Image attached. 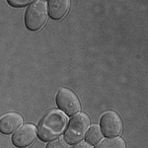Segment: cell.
Wrapping results in <instances>:
<instances>
[{
    "label": "cell",
    "mask_w": 148,
    "mask_h": 148,
    "mask_svg": "<svg viewBox=\"0 0 148 148\" xmlns=\"http://www.w3.org/2000/svg\"><path fill=\"white\" fill-rule=\"evenodd\" d=\"M67 118L61 111L51 110L45 114L38 126V136L42 141L52 140L63 132Z\"/></svg>",
    "instance_id": "6da1fadb"
},
{
    "label": "cell",
    "mask_w": 148,
    "mask_h": 148,
    "mask_svg": "<svg viewBox=\"0 0 148 148\" xmlns=\"http://www.w3.org/2000/svg\"><path fill=\"white\" fill-rule=\"evenodd\" d=\"M47 3L44 0H37L28 7L25 14V24L32 31L40 30L47 22Z\"/></svg>",
    "instance_id": "7a4b0ae2"
},
{
    "label": "cell",
    "mask_w": 148,
    "mask_h": 148,
    "mask_svg": "<svg viewBox=\"0 0 148 148\" xmlns=\"http://www.w3.org/2000/svg\"><path fill=\"white\" fill-rule=\"evenodd\" d=\"M90 120L86 114H78L69 121V125L65 131L64 138L69 144L80 141L89 127Z\"/></svg>",
    "instance_id": "3957f363"
},
{
    "label": "cell",
    "mask_w": 148,
    "mask_h": 148,
    "mask_svg": "<svg viewBox=\"0 0 148 148\" xmlns=\"http://www.w3.org/2000/svg\"><path fill=\"white\" fill-rule=\"evenodd\" d=\"M56 104L61 111L65 112L68 116H73L81 110V105L75 93L67 88L59 89L56 95Z\"/></svg>",
    "instance_id": "277c9868"
},
{
    "label": "cell",
    "mask_w": 148,
    "mask_h": 148,
    "mask_svg": "<svg viewBox=\"0 0 148 148\" xmlns=\"http://www.w3.org/2000/svg\"><path fill=\"white\" fill-rule=\"evenodd\" d=\"M101 130L104 135L109 137L118 136L123 131V121L116 113L107 112L101 118Z\"/></svg>",
    "instance_id": "5b68a950"
},
{
    "label": "cell",
    "mask_w": 148,
    "mask_h": 148,
    "mask_svg": "<svg viewBox=\"0 0 148 148\" xmlns=\"http://www.w3.org/2000/svg\"><path fill=\"white\" fill-rule=\"evenodd\" d=\"M37 137L36 126L30 123L24 125L14 133L12 136V142L18 148H25L32 144Z\"/></svg>",
    "instance_id": "8992f818"
},
{
    "label": "cell",
    "mask_w": 148,
    "mask_h": 148,
    "mask_svg": "<svg viewBox=\"0 0 148 148\" xmlns=\"http://www.w3.org/2000/svg\"><path fill=\"white\" fill-rule=\"evenodd\" d=\"M23 123V118L17 113H9L2 116L0 121V130L4 134L14 132Z\"/></svg>",
    "instance_id": "52a82bcc"
},
{
    "label": "cell",
    "mask_w": 148,
    "mask_h": 148,
    "mask_svg": "<svg viewBox=\"0 0 148 148\" xmlns=\"http://www.w3.org/2000/svg\"><path fill=\"white\" fill-rule=\"evenodd\" d=\"M49 15L52 19L63 18L69 10L70 1L69 0H51L49 1Z\"/></svg>",
    "instance_id": "ba28073f"
},
{
    "label": "cell",
    "mask_w": 148,
    "mask_h": 148,
    "mask_svg": "<svg viewBox=\"0 0 148 148\" xmlns=\"http://www.w3.org/2000/svg\"><path fill=\"white\" fill-rule=\"evenodd\" d=\"M96 148H125V142L123 138L104 139L97 145Z\"/></svg>",
    "instance_id": "9c48e42d"
},
{
    "label": "cell",
    "mask_w": 148,
    "mask_h": 148,
    "mask_svg": "<svg viewBox=\"0 0 148 148\" xmlns=\"http://www.w3.org/2000/svg\"><path fill=\"white\" fill-rule=\"evenodd\" d=\"M101 128L98 125H92L90 127V130H88V132L86 133V140L89 143H91V144H96L101 140Z\"/></svg>",
    "instance_id": "30bf717a"
},
{
    "label": "cell",
    "mask_w": 148,
    "mask_h": 148,
    "mask_svg": "<svg viewBox=\"0 0 148 148\" xmlns=\"http://www.w3.org/2000/svg\"><path fill=\"white\" fill-rule=\"evenodd\" d=\"M66 147H67V144H66V141L62 137L53 139L47 146V148H66Z\"/></svg>",
    "instance_id": "8fae6325"
},
{
    "label": "cell",
    "mask_w": 148,
    "mask_h": 148,
    "mask_svg": "<svg viewBox=\"0 0 148 148\" xmlns=\"http://www.w3.org/2000/svg\"><path fill=\"white\" fill-rule=\"evenodd\" d=\"M8 3L11 4L12 6L15 7H21L24 5H27V4H32L33 2L31 0H8Z\"/></svg>",
    "instance_id": "7c38bea8"
},
{
    "label": "cell",
    "mask_w": 148,
    "mask_h": 148,
    "mask_svg": "<svg viewBox=\"0 0 148 148\" xmlns=\"http://www.w3.org/2000/svg\"><path fill=\"white\" fill-rule=\"evenodd\" d=\"M72 148H92V147L87 142H80L78 144H76L75 146H73Z\"/></svg>",
    "instance_id": "4fadbf2b"
}]
</instances>
